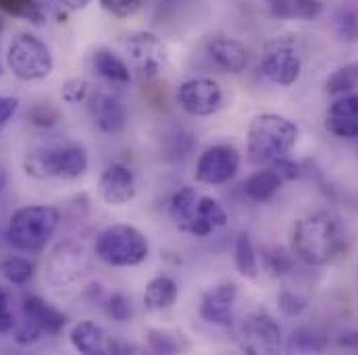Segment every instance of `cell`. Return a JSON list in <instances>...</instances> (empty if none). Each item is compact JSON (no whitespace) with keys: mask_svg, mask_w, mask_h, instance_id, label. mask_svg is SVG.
Returning a JSON list of instances; mask_svg holds the SVG:
<instances>
[{"mask_svg":"<svg viewBox=\"0 0 358 355\" xmlns=\"http://www.w3.org/2000/svg\"><path fill=\"white\" fill-rule=\"evenodd\" d=\"M346 248V229L342 220L327 210L308 214L294 225L292 252L306 266H325Z\"/></svg>","mask_w":358,"mask_h":355,"instance_id":"1","label":"cell"},{"mask_svg":"<svg viewBox=\"0 0 358 355\" xmlns=\"http://www.w3.org/2000/svg\"><path fill=\"white\" fill-rule=\"evenodd\" d=\"M298 139V127L281 114L263 112L248 127V158L257 165H268L285 156Z\"/></svg>","mask_w":358,"mask_h":355,"instance_id":"2","label":"cell"},{"mask_svg":"<svg viewBox=\"0 0 358 355\" xmlns=\"http://www.w3.org/2000/svg\"><path fill=\"white\" fill-rule=\"evenodd\" d=\"M61 212L55 206H25L19 208L8 222V243L25 254H42L59 229Z\"/></svg>","mask_w":358,"mask_h":355,"instance_id":"3","label":"cell"},{"mask_svg":"<svg viewBox=\"0 0 358 355\" xmlns=\"http://www.w3.org/2000/svg\"><path fill=\"white\" fill-rule=\"evenodd\" d=\"M23 169L34 179H78L88 171V152L78 144H57L25 154Z\"/></svg>","mask_w":358,"mask_h":355,"instance_id":"4","label":"cell"},{"mask_svg":"<svg viewBox=\"0 0 358 355\" xmlns=\"http://www.w3.org/2000/svg\"><path fill=\"white\" fill-rule=\"evenodd\" d=\"M148 252V239L131 225H113L96 239V256L108 266H138Z\"/></svg>","mask_w":358,"mask_h":355,"instance_id":"5","label":"cell"},{"mask_svg":"<svg viewBox=\"0 0 358 355\" xmlns=\"http://www.w3.org/2000/svg\"><path fill=\"white\" fill-rule=\"evenodd\" d=\"M6 67L21 82H38L52 73L50 48L31 33H19L6 50Z\"/></svg>","mask_w":358,"mask_h":355,"instance_id":"6","label":"cell"},{"mask_svg":"<svg viewBox=\"0 0 358 355\" xmlns=\"http://www.w3.org/2000/svg\"><path fill=\"white\" fill-rule=\"evenodd\" d=\"M125 54L129 61L131 73L140 82L157 80L167 67V50L155 33H134L125 40Z\"/></svg>","mask_w":358,"mask_h":355,"instance_id":"7","label":"cell"},{"mask_svg":"<svg viewBox=\"0 0 358 355\" xmlns=\"http://www.w3.org/2000/svg\"><path fill=\"white\" fill-rule=\"evenodd\" d=\"M240 345L246 354H277L281 349V328L277 320L263 310L246 316L240 328Z\"/></svg>","mask_w":358,"mask_h":355,"instance_id":"8","label":"cell"},{"mask_svg":"<svg viewBox=\"0 0 358 355\" xmlns=\"http://www.w3.org/2000/svg\"><path fill=\"white\" fill-rule=\"evenodd\" d=\"M90 270V260L86 250L78 243L65 241L59 243L48 258L46 276L55 287H67L78 282Z\"/></svg>","mask_w":358,"mask_h":355,"instance_id":"9","label":"cell"},{"mask_svg":"<svg viewBox=\"0 0 358 355\" xmlns=\"http://www.w3.org/2000/svg\"><path fill=\"white\" fill-rule=\"evenodd\" d=\"M240 169V152L229 144L206 148L196 163V181L202 185H221Z\"/></svg>","mask_w":358,"mask_h":355,"instance_id":"10","label":"cell"},{"mask_svg":"<svg viewBox=\"0 0 358 355\" xmlns=\"http://www.w3.org/2000/svg\"><path fill=\"white\" fill-rule=\"evenodd\" d=\"M178 104L192 116H210L221 108L223 91L213 80H187L179 86Z\"/></svg>","mask_w":358,"mask_h":355,"instance_id":"11","label":"cell"},{"mask_svg":"<svg viewBox=\"0 0 358 355\" xmlns=\"http://www.w3.org/2000/svg\"><path fill=\"white\" fill-rule=\"evenodd\" d=\"M261 71L275 86H292L302 73V59L289 44H273L261 59Z\"/></svg>","mask_w":358,"mask_h":355,"instance_id":"12","label":"cell"},{"mask_svg":"<svg viewBox=\"0 0 358 355\" xmlns=\"http://www.w3.org/2000/svg\"><path fill=\"white\" fill-rule=\"evenodd\" d=\"M238 299V285L227 280L215 285L204 293L200 303V316L217 326H231L234 322V305Z\"/></svg>","mask_w":358,"mask_h":355,"instance_id":"13","label":"cell"},{"mask_svg":"<svg viewBox=\"0 0 358 355\" xmlns=\"http://www.w3.org/2000/svg\"><path fill=\"white\" fill-rule=\"evenodd\" d=\"M136 177L123 165H110L98 181V193L108 206H125L136 197Z\"/></svg>","mask_w":358,"mask_h":355,"instance_id":"14","label":"cell"},{"mask_svg":"<svg viewBox=\"0 0 358 355\" xmlns=\"http://www.w3.org/2000/svg\"><path fill=\"white\" fill-rule=\"evenodd\" d=\"M90 116L102 133H119L127 125L125 104L106 91H96L90 98Z\"/></svg>","mask_w":358,"mask_h":355,"instance_id":"15","label":"cell"},{"mask_svg":"<svg viewBox=\"0 0 358 355\" xmlns=\"http://www.w3.org/2000/svg\"><path fill=\"white\" fill-rule=\"evenodd\" d=\"M325 129L340 139L358 137V93H342V98L329 106Z\"/></svg>","mask_w":358,"mask_h":355,"instance_id":"16","label":"cell"},{"mask_svg":"<svg viewBox=\"0 0 358 355\" xmlns=\"http://www.w3.org/2000/svg\"><path fill=\"white\" fill-rule=\"evenodd\" d=\"M208 56L227 73H242L248 67V50L244 44L231 38H210L206 42Z\"/></svg>","mask_w":358,"mask_h":355,"instance_id":"17","label":"cell"},{"mask_svg":"<svg viewBox=\"0 0 358 355\" xmlns=\"http://www.w3.org/2000/svg\"><path fill=\"white\" fill-rule=\"evenodd\" d=\"M225 225H227V212H225V208L215 197L200 195L198 197V204H196V210H194V216H192L185 233H189L194 237H206L215 229H221Z\"/></svg>","mask_w":358,"mask_h":355,"instance_id":"18","label":"cell"},{"mask_svg":"<svg viewBox=\"0 0 358 355\" xmlns=\"http://www.w3.org/2000/svg\"><path fill=\"white\" fill-rule=\"evenodd\" d=\"M23 316L46 335H59L67 324V316L38 295L23 297Z\"/></svg>","mask_w":358,"mask_h":355,"instance_id":"19","label":"cell"},{"mask_svg":"<svg viewBox=\"0 0 358 355\" xmlns=\"http://www.w3.org/2000/svg\"><path fill=\"white\" fill-rule=\"evenodd\" d=\"M92 65H94V71L104 82H108L113 86H127L131 82V69H129V65L121 56H117L113 50H106V48L96 50Z\"/></svg>","mask_w":358,"mask_h":355,"instance_id":"20","label":"cell"},{"mask_svg":"<svg viewBox=\"0 0 358 355\" xmlns=\"http://www.w3.org/2000/svg\"><path fill=\"white\" fill-rule=\"evenodd\" d=\"M71 345L80 352V354L86 355H102L108 354V341H106V335L104 331L96 324V322H80L71 328Z\"/></svg>","mask_w":358,"mask_h":355,"instance_id":"21","label":"cell"},{"mask_svg":"<svg viewBox=\"0 0 358 355\" xmlns=\"http://www.w3.org/2000/svg\"><path fill=\"white\" fill-rule=\"evenodd\" d=\"M267 10L277 19H317L323 13L321 0H265Z\"/></svg>","mask_w":358,"mask_h":355,"instance_id":"22","label":"cell"},{"mask_svg":"<svg viewBox=\"0 0 358 355\" xmlns=\"http://www.w3.org/2000/svg\"><path fill=\"white\" fill-rule=\"evenodd\" d=\"M281 185H283V179L279 177V173L273 167H268V169L255 173L250 179H246L244 193L248 199H252L257 204H265L275 197V193L281 189Z\"/></svg>","mask_w":358,"mask_h":355,"instance_id":"23","label":"cell"},{"mask_svg":"<svg viewBox=\"0 0 358 355\" xmlns=\"http://www.w3.org/2000/svg\"><path fill=\"white\" fill-rule=\"evenodd\" d=\"M179 289L178 282L171 276H157L146 285L144 291V303L148 310L159 312V310H167L176 303Z\"/></svg>","mask_w":358,"mask_h":355,"instance_id":"24","label":"cell"},{"mask_svg":"<svg viewBox=\"0 0 358 355\" xmlns=\"http://www.w3.org/2000/svg\"><path fill=\"white\" fill-rule=\"evenodd\" d=\"M50 0H0V8L17 19L29 21L34 25L46 23Z\"/></svg>","mask_w":358,"mask_h":355,"instance_id":"25","label":"cell"},{"mask_svg":"<svg viewBox=\"0 0 358 355\" xmlns=\"http://www.w3.org/2000/svg\"><path fill=\"white\" fill-rule=\"evenodd\" d=\"M236 268L244 278H257L259 276V258H257V250L252 243L250 233L240 231L236 237Z\"/></svg>","mask_w":358,"mask_h":355,"instance_id":"26","label":"cell"},{"mask_svg":"<svg viewBox=\"0 0 358 355\" xmlns=\"http://www.w3.org/2000/svg\"><path fill=\"white\" fill-rule=\"evenodd\" d=\"M198 193L194 187H185V189H179L178 193L171 197V206H169V214L173 218V222L178 225V229H181L185 233L192 216H194V210H196V204H198Z\"/></svg>","mask_w":358,"mask_h":355,"instance_id":"27","label":"cell"},{"mask_svg":"<svg viewBox=\"0 0 358 355\" xmlns=\"http://www.w3.org/2000/svg\"><path fill=\"white\" fill-rule=\"evenodd\" d=\"M263 266L271 276H285L294 270V252L281 246H268L263 250Z\"/></svg>","mask_w":358,"mask_h":355,"instance_id":"28","label":"cell"},{"mask_svg":"<svg viewBox=\"0 0 358 355\" xmlns=\"http://www.w3.org/2000/svg\"><path fill=\"white\" fill-rule=\"evenodd\" d=\"M327 347V337L317 326H302L292 333L289 349L296 352H323Z\"/></svg>","mask_w":358,"mask_h":355,"instance_id":"29","label":"cell"},{"mask_svg":"<svg viewBox=\"0 0 358 355\" xmlns=\"http://www.w3.org/2000/svg\"><path fill=\"white\" fill-rule=\"evenodd\" d=\"M34 270L36 266L25 260V258H19V256H10L6 260L0 262V274L10 282V285H27L31 278H34Z\"/></svg>","mask_w":358,"mask_h":355,"instance_id":"30","label":"cell"},{"mask_svg":"<svg viewBox=\"0 0 358 355\" xmlns=\"http://www.w3.org/2000/svg\"><path fill=\"white\" fill-rule=\"evenodd\" d=\"M358 89V61L346 67H340L325 84V91L331 96H342Z\"/></svg>","mask_w":358,"mask_h":355,"instance_id":"31","label":"cell"},{"mask_svg":"<svg viewBox=\"0 0 358 355\" xmlns=\"http://www.w3.org/2000/svg\"><path fill=\"white\" fill-rule=\"evenodd\" d=\"M336 29L338 33L348 40L357 42L358 40V6H342L336 13Z\"/></svg>","mask_w":358,"mask_h":355,"instance_id":"32","label":"cell"},{"mask_svg":"<svg viewBox=\"0 0 358 355\" xmlns=\"http://www.w3.org/2000/svg\"><path fill=\"white\" fill-rule=\"evenodd\" d=\"M146 341L148 347L155 354H178L179 352V341H176L169 333L165 331H157V328H148L146 331Z\"/></svg>","mask_w":358,"mask_h":355,"instance_id":"33","label":"cell"},{"mask_svg":"<svg viewBox=\"0 0 358 355\" xmlns=\"http://www.w3.org/2000/svg\"><path fill=\"white\" fill-rule=\"evenodd\" d=\"M27 119L31 125L36 127H55L61 119L59 110L55 106H50L48 102L46 104H36L27 110Z\"/></svg>","mask_w":358,"mask_h":355,"instance_id":"34","label":"cell"},{"mask_svg":"<svg viewBox=\"0 0 358 355\" xmlns=\"http://www.w3.org/2000/svg\"><path fill=\"white\" fill-rule=\"evenodd\" d=\"M90 86L84 77H73V80H67L61 88V98L63 102L67 104H80L88 98Z\"/></svg>","mask_w":358,"mask_h":355,"instance_id":"35","label":"cell"},{"mask_svg":"<svg viewBox=\"0 0 358 355\" xmlns=\"http://www.w3.org/2000/svg\"><path fill=\"white\" fill-rule=\"evenodd\" d=\"M106 314L117 320V322H125L131 318L134 310H131V301L123 295V293H113L106 301Z\"/></svg>","mask_w":358,"mask_h":355,"instance_id":"36","label":"cell"},{"mask_svg":"<svg viewBox=\"0 0 358 355\" xmlns=\"http://www.w3.org/2000/svg\"><path fill=\"white\" fill-rule=\"evenodd\" d=\"M277 303H279V310L285 316H300L308 308V301L302 295L294 293V291H281L279 297H277Z\"/></svg>","mask_w":358,"mask_h":355,"instance_id":"37","label":"cell"},{"mask_svg":"<svg viewBox=\"0 0 358 355\" xmlns=\"http://www.w3.org/2000/svg\"><path fill=\"white\" fill-rule=\"evenodd\" d=\"M98 2L104 10H108L115 17H129L142 6V0H98Z\"/></svg>","mask_w":358,"mask_h":355,"instance_id":"38","label":"cell"},{"mask_svg":"<svg viewBox=\"0 0 358 355\" xmlns=\"http://www.w3.org/2000/svg\"><path fill=\"white\" fill-rule=\"evenodd\" d=\"M44 333L34 324V322H29L27 318L17 326V331H15V341L19 343V345H31V343H36L40 337H42Z\"/></svg>","mask_w":358,"mask_h":355,"instance_id":"39","label":"cell"},{"mask_svg":"<svg viewBox=\"0 0 358 355\" xmlns=\"http://www.w3.org/2000/svg\"><path fill=\"white\" fill-rule=\"evenodd\" d=\"M271 167L279 173V177L283 179V183H287V181H296V179L300 177V165H296L294 160H289V158H285V156H281V158L273 160V163H271Z\"/></svg>","mask_w":358,"mask_h":355,"instance_id":"40","label":"cell"},{"mask_svg":"<svg viewBox=\"0 0 358 355\" xmlns=\"http://www.w3.org/2000/svg\"><path fill=\"white\" fill-rule=\"evenodd\" d=\"M15 326V316L10 312V303H8V295L6 291L0 287V335L10 333Z\"/></svg>","mask_w":358,"mask_h":355,"instance_id":"41","label":"cell"},{"mask_svg":"<svg viewBox=\"0 0 358 355\" xmlns=\"http://www.w3.org/2000/svg\"><path fill=\"white\" fill-rule=\"evenodd\" d=\"M19 110V100L13 96H0V129L15 116Z\"/></svg>","mask_w":358,"mask_h":355,"instance_id":"42","label":"cell"},{"mask_svg":"<svg viewBox=\"0 0 358 355\" xmlns=\"http://www.w3.org/2000/svg\"><path fill=\"white\" fill-rule=\"evenodd\" d=\"M340 345L348 349H358V331H348L340 337Z\"/></svg>","mask_w":358,"mask_h":355,"instance_id":"43","label":"cell"},{"mask_svg":"<svg viewBox=\"0 0 358 355\" xmlns=\"http://www.w3.org/2000/svg\"><path fill=\"white\" fill-rule=\"evenodd\" d=\"M63 2V6L65 8H69V10H82V8H86L92 0H61Z\"/></svg>","mask_w":358,"mask_h":355,"instance_id":"44","label":"cell"},{"mask_svg":"<svg viewBox=\"0 0 358 355\" xmlns=\"http://www.w3.org/2000/svg\"><path fill=\"white\" fill-rule=\"evenodd\" d=\"M4 185H6V173H4V171L0 169V189H2Z\"/></svg>","mask_w":358,"mask_h":355,"instance_id":"45","label":"cell"},{"mask_svg":"<svg viewBox=\"0 0 358 355\" xmlns=\"http://www.w3.org/2000/svg\"><path fill=\"white\" fill-rule=\"evenodd\" d=\"M0 36H2V23H0ZM0 73H2V67H0Z\"/></svg>","mask_w":358,"mask_h":355,"instance_id":"46","label":"cell"}]
</instances>
